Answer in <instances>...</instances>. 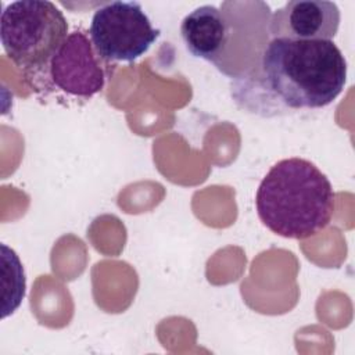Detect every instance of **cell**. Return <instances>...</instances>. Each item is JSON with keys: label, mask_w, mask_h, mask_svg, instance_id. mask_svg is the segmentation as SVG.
I'll list each match as a JSON object with an SVG mask.
<instances>
[{"label": "cell", "mask_w": 355, "mask_h": 355, "mask_svg": "<svg viewBox=\"0 0 355 355\" xmlns=\"http://www.w3.org/2000/svg\"><path fill=\"white\" fill-rule=\"evenodd\" d=\"M327 176L311 161L293 157L275 164L261 180L255 207L261 222L284 239H308L323 230L334 211Z\"/></svg>", "instance_id": "7a4b0ae2"}, {"label": "cell", "mask_w": 355, "mask_h": 355, "mask_svg": "<svg viewBox=\"0 0 355 355\" xmlns=\"http://www.w3.org/2000/svg\"><path fill=\"white\" fill-rule=\"evenodd\" d=\"M180 33L194 57L216 65L225 47V17L220 8L209 4L197 7L183 18Z\"/></svg>", "instance_id": "ba28073f"}, {"label": "cell", "mask_w": 355, "mask_h": 355, "mask_svg": "<svg viewBox=\"0 0 355 355\" xmlns=\"http://www.w3.org/2000/svg\"><path fill=\"white\" fill-rule=\"evenodd\" d=\"M347 61L331 40L270 39L258 71L244 79L262 89L279 108L329 105L344 89Z\"/></svg>", "instance_id": "6da1fadb"}, {"label": "cell", "mask_w": 355, "mask_h": 355, "mask_svg": "<svg viewBox=\"0 0 355 355\" xmlns=\"http://www.w3.org/2000/svg\"><path fill=\"white\" fill-rule=\"evenodd\" d=\"M3 270V318L12 313L25 295V273L17 254L1 244Z\"/></svg>", "instance_id": "9c48e42d"}, {"label": "cell", "mask_w": 355, "mask_h": 355, "mask_svg": "<svg viewBox=\"0 0 355 355\" xmlns=\"http://www.w3.org/2000/svg\"><path fill=\"white\" fill-rule=\"evenodd\" d=\"M67 33V19L51 1L19 0L1 11V44L7 57L19 68L46 67Z\"/></svg>", "instance_id": "3957f363"}, {"label": "cell", "mask_w": 355, "mask_h": 355, "mask_svg": "<svg viewBox=\"0 0 355 355\" xmlns=\"http://www.w3.org/2000/svg\"><path fill=\"white\" fill-rule=\"evenodd\" d=\"M340 26V10L326 0H293L277 8L269 22L272 39L331 40Z\"/></svg>", "instance_id": "52a82bcc"}, {"label": "cell", "mask_w": 355, "mask_h": 355, "mask_svg": "<svg viewBox=\"0 0 355 355\" xmlns=\"http://www.w3.org/2000/svg\"><path fill=\"white\" fill-rule=\"evenodd\" d=\"M225 47L215 68L229 78L244 80L255 75L270 42V8L263 1H223Z\"/></svg>", "instance_id": "277c9868"}, {"label": "cell", "mask_w": 355, "mask_h": 355, "mask_svg": "<svg viewBox=\"0 0 355 355\" xmlns=\"http://www.w3.org/2000/svg\"><path fill=\"white\" fill-rule=\"evenodd\" d=\"M104 62L92 40L82 31H75L67 36L46 67L57 89L89 98L100 93L105 85Z\"/></svg>", "instance_id": "8992f818"}, {"label": "cell", "mask_w": 355, "mask_h": 355, "mask_svg": "<svg viewBox=\"0 0 355 355\" xmlns=\"http://www.w3.org/2000/svg\"><path fill=\"white\" fill-rule=\"evenodd\" d=\"M90 40L105 61L132 62L148 51L159 37V29L136 1H110L96 10L90 24Z\"/></svg>", "instance_id": "5b68a950"}]
</instances>
